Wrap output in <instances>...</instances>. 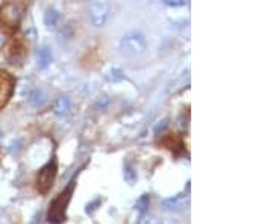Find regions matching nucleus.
<instances>
[{
	"label": "nucleus",
	"instance_id": "1",
	"mask_svg": "<svg viewBox=\"0 0 273 224\" xmlns=\"http://www.w3.org/2000/svg\"><path fill=\"white\" fill-rule=\"evenodd\" d=\"M73 185L74 182H70L67 188L61 192L50 205V211H49V223L50 224H61L66 218V209H67L71 191H73Z\"/></svg>",
	"mask_w": 273,
	"mask_h": 224
},
{
	"label": "nucleus",
	"instance_id": "2",
	"mask_svg": "<svg viewBox=\"0 0 273 224\" xmlns=\"http://www.w3.org/2000/svg\"><path fill=\"white\" fill-rule=\"evenodd\" d=\"M122 52L131 56H136V55H143L146 52V38L143 36V33L132 31L128 32L126 35H123L122 43H120Z\"/></svg>",
	"mask_w": 273,
	"mask_h": 224
},
{
	"label": "nucleus",
	"instance_id": "3",
	"mask_svg": "<svg viewBox=\"0 0 273 224\" xmlns=\"http://www.w3.org/2000/svg\"><path fill=\"white\" fill-rule=\"evenodd\" d=\"M25 12V5L20 2H9L0 8V22L8 28H17L22 15Z\"/></svg>",
	"mask_w": 273,
	"mask_h": 224
},
{
	"label": "nucleus",
	"instance_id": "4",
	"mask_svg": "<svg viewBox=\"0 0 273 224\" xmlns=\"http://www.w3.org/2000/svg\"><path fill=\"white\" fill-rule=\"evenodd\" d=\"M56 170H58V165H56V160L52 159L50 162H47L41 170H40V174H38V180H36V188L41 194H46L52 188L53 185V180L56 177Z\"/></svg>",
	"mask_w": 273,
	"mask_h": 224
},
{
	"label": "nucleus",
	"instance_id": "5",
	"mask_svg": "<svg viewBox=\"0 0 273 224\" xmlns=\"http://www.w3.org/2000/svg\"><path fill=\"white\" fill-rule=\"evenodd\" d=\"M88 14H90L91 25L94 28H102L109 17V5L106 2H94V3H91Z\"/></svg>",
	"mask_w": 273,
	"mask_h": 224
},
{
	"label": "nucleus",
	"instance_id": "6",
	"mask_svg": "<svg viewBox=\"0 0 273 224\" xmlns=\"http://www.w3.org/2000/svg\"><path fill=\"white\" fill-rule=\"evenodd\" d=\"M14 77L8 71L0 70V109L9 101L14 93Z\"/></svg>",
	"mask_w": 273,
	"mask_h": 224
},
{
	"label": "nucleus",
	"instance_id": "7",
	"mask_svg": "<svg viewBox=\"0 0 273 224\" xmlns=\"http://www.w3.org/2000/svg\"><path fill=\"white\" fill-rule=\"evenodd\" d=\"M190 197L187 194H178L171 198H166L163 200L161 206L164 211H170V212H176V211H182L185 209V206H188Z\"/></svg>",
	"mask_w": 273,
	"mask_h": 224
},
{
	"label": "nucleus",
	"instance_id": "8",
	"mask_svg": "<svg viewBox=\"0 0 273 224\" xmlns=\"http://www.w3.org/2000/svg\"><path fill=\"white\" fill-rule=\"evenodd\" d=\"M52 61H53V55H52L50 47H47V46L40 47L38 52H36V64H38V67L41 70H44L52 64Z\"/></svg>",
	"mask_w": 273,
	"mask_h": 224
},
{
	"label": "nucleus",
	"instance_id": "9",
	"mask_svg": "<svg viewBox=\"0 0 273 224\" xmlns=\"http://www.w3.org/2000/svg\"><path fill=\"white\" fill-rule=\"evenodd\" d=\"M53 111H55V114H56V115H60V117L68 115V114H70V111H71V101H70V98L66 96L58 97V98L55 100Z\"/></svg>",
	"mask_w": 273,
	"mask_h": 224
},
{
	"label": "nucleus",
	"instance_id": "10",
	"mask_svg": "<svg viewBox=\"0 0 273 224\" xmlns=\"http://www.w3.org/2000/svg\"><path fill=\"white\" fill-rule=\"evenodd\" d=\"M61 23V14L55 8H49L44 14V25L47 28H58Z\"/></svg>",
	"mask_w": 273,
	"mask_h": 224
},
{
	"label": "nucleus",
	"instance_id": "11",
	"mask_svg": "<svg viewBox=\"0 0 273 224\" xmlns=\"http://www.w3.org/2000/svg\"><path fill=\"white\" fill-rule=\"evenodd\" d=\"M46 93L43 91V90H40V88H36L34 90L29 97H28V101H29V105L31 106H35V108H38V106H43L44 103H46Z\"/></svg>",
	"mask_w": 273,
	"mask_h": 224
},
{
	"label": "nucleus",
	"instance_id": "12",
	"mask_svg": "<svg viewBox=\"0 0 273 224\" xmlns=\"http://www.w3.org/2000/svg\"><path fill=\"white\" fill-rule=\"evenodd\" d=\"M123 177H125V180L129 184V185H134L136 182V179H138V176H136V171L135 168L132 167V164L131 162H125V168H123Z\"/></svg>",
	"mask_w": 273,
	"mask_h": 224
},
{
	"label": "nucleus",
	"instance_id": "13",
	"mask_svg": "<svg viewBox=\"0 0 273 224\" xmlns=\"http://www.w3.org/2000/svg\"><path fill=\"white\" fill-rule=\"evenodd\" d=\"M163 144L167 147V149H170L171 152H176V147H179V150H182L184 149V144H182V141L176 136V135H169V136H166L164 139H163Z\"/></svg>",
	"mask_w": 273,
	"mask_h": 224
},
{
	"label": "nucleus",
	"instance_id": "14",
	"mask_svg": "<svg viewBox=\"0 0 273 224\" xmlns=\"http://www.w3.org/2000/svg\"><path fill=\"white\" fill-rule=\"evenodd\" d=\"M149 206H150V195H149V194H143V195L136 200L135 209L136 211H140L141 214H146V211L149 209Z\"/></svg>",
	"mask_w": 273,
	"mask_h": 224
},
{
	"label": "nucleus",
	"instance_id": "15",
	"mask_svg": "<svg viewBox=\"0 0 273 224\" xmlns=\"http://www.w3.org/2000/svg\"><path fill=\"white\" fill-rule=\"evenodd\" d=\"M138 224H160V221L153 217V215H150V214H141L140 215V218H138Z\"/></svg>",
	"mask_w": 273,
	"mask_h": 224
},
{
	"label": "nucleus",
	"instance_id": "16",
	"mask_svg": "<svg viewBox=\"0 0 273 224\" xmlns=\"http://www.w3.org/2000/svg\"><path fill=\"white\" fill-rule=\"evenodd\" d=\"M125 76H123V71L120 70V68H112L111 70V80L112 82H119V80H122Z\"/></svg>",
	"mask_w": 273,
	"mask_h": 224
},
{
	"label": "nucleus",
	"instance_id": "17",
	"mask_svg": "<svg viewBox=\"0 0 273 224\" xmlns=\"http://www.w3.org/2000/svg\"><path fill=\"white\" fill-rule=\"evenodd\" d=\"M164 5L173 6V8H178V6H184V5H185V0H166Z\"/></svg>",
	"mask_w": 273,
	"mask_h": 224
},
{
	"label": "nucleus",
	"instance_id": "18",
	"mask_svg": "<svg viewBox=\"0 0 273 224\" xmlns=\"http://www.w3.org/2000/svg\"><path fill=\"white\" fill-rule=\"evenodd\" d=\"M167 123H169V120H163V121H160V123L157 125V128H155V133H160L161 130H164L166 126H167Z\"/></svg>",
	"mask_w": 273,
	"mask_h": 224
}]
</instances>
